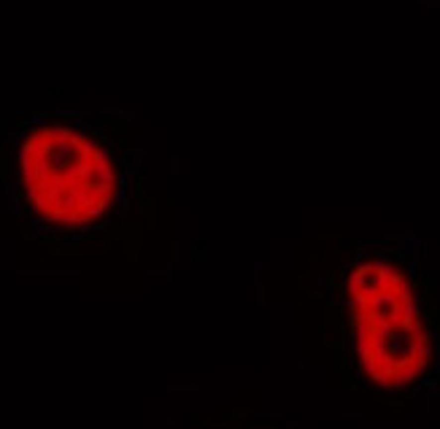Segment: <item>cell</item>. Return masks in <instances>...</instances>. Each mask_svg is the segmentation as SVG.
Listing matches in <instances>:
<instances>
[{"instance_id":"cell-1","label":"cell","mask_w":440,"mask_h":429,"mask_svg":"<svg viewBox=\"0 0 440 429\" xmlns=\"http://www.w3.org/2000/svg\"><path fill=\"white\" fill-rule=\"evenodd\" d=\"M327 297L359 389L389 402L440 394V294L416 238L351 246L327 281Z\"/></svg>"},{"instance_id":"cell-2","label":"cell","mask_w":440,"mask_h":429,"mask_svg":"<svg viewBox=\"0 0 440 429\" xmlns=\"http://www.w3.org/2000/svg\"><path fill=\"white\" fill-rule=\"evenodd\" d=\"M8 197L35 241L108 235L130 203V168L100 124L68 111L24 119L8 138Z\"/></svg>"},{"instance_id":"cell-3","label":"cell","mask_w":440,"mask_h":429,"mask_svg":"<svg viewBox=\"0 0 440 429\" xmlns=\"http://www.w3.org/2000/svg\"><path fill=\"white\" fill-rule=\"evenodd\" d=\"M208 429H243V427H208Z\"/></svg>"}]
</instances>
